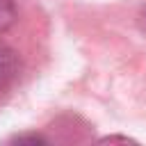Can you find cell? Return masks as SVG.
I'll use <instances>...</instances> for the list:
<instances>
[{
	"mask_svg": "<svg viewBox=\"0 0 146 146\" xmlns=\"http://www.w3.org/2000/svg\"><path fill=\"white\" fill-rule=\"evenodd\" d=\"M7 36H0V103L16 94L27 75V57Z\"/></svg>",
	"mask_w": 146,
	"mask_h": 146,
	"instance_id": "cell-1",
	"label": "cell"
},
{
	"mask_svg": "<svg viewBox=\"0 0 146 146\" xmlns=\"http://www.w3.org/2000/svg\"><path fill=\"white\" fill-rule=\"evenodd\" d=\"M18 23H21L18 0H0V36L14 34Z\"/></svg>",
	"mask_w": 146,
	"mask_h": 146,
	"instance_id": "cell-2",
	"label": "cell"
},
{
	"mask_svg": "<svg viewBox=\"0 0 146 146\" xmlns=\"http://www.w3.org/2000/svg\"><path fill=\"white\" fill-rule=\"evenodd\" d=\"M144 27H146V9H144Z\"/></svg>",
	"mask_w": 146,
	"mask_h": 146,
	"instance_id": "cell-3",
	"label": "cell"
}]
</instances>
